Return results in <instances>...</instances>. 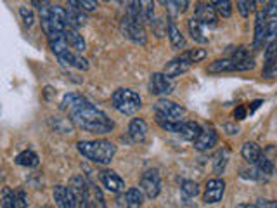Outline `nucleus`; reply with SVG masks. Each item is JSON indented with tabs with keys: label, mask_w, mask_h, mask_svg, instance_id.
Here are the masks:
<instances>
[{
	"label": "nucleus",
	"mask_w": 277,
	"mask_h": 208,
	"mask_svg": "<svg viewBox=\"0 0 277 208\" xmlns=\"http://www.w3.org/2000/svg\"><path fill=\"white\" fill-rule=\"evenodd\" d=\"M263 19H265L263 11H258L255 21V40H253V47L255 49H260L263 42H265V25H263Z\"/></svg>",
	"instance_id": "19"
},
{
	"label": "nucleus",
	"mask_w": 277,
	"mask_h": 208,
	"mask_svg": "<svg viewBox=\"0 0 277 208\" xmlns=\"http://www.w3.org/2000/svg\"><path fill=\"white\" fill-rule=\"evenodd\" d=\"M255 169L258 170V174L262 175V179H267V177H270V175L274 174V163H272L269 158H265L263 155L258 158Z\"/></svg>",
	"instance_id": "25"
},
{
	"label": "nucleus",
	"mask_w": 277,
	"mask_h": 208,
	"mask_svg": "<svg viewBox=\"0 0 277 208\" xmlns=\"http://www.w3.org/2000/svg\"><path fill=\"white\" fill-rule=\"evenodd\" d=\"M236 208H260L258 205H249V203H243V205H238Z\"/></svg>",
	"instance_id": "44"
},
{
	"label": "nucleus",
	"mask_w": 277,
	"mask_h": 208,
	"mask_svg": "<svg viewBox=\"0 0 277 208\" xmlns=\"http://www.w3.org/2000/svg\"><path fill=\"white\" fill-rule=\"evenodd\" d=\"M265 38H269L270 42L277 40V17L270 19L265 26Z\"/></svg>",
	"instance_id": "35"
},
{
	"label": "nucleus",
	"mask_w": 277,
	"mask_h": 208,
	"mask_svg": "<svg viewBox=\"0 0 277 208\" xmlns=\"http://www.w3.org/2000/svg\"><path fill=\"white\" fill-rule=\"evenodd\" d=\"M75 6L80 9V11H85V12H92L95 9L99 7L97 2L94 0H75Z\"/></svg>",
	"instance_id": "37"
},
{
	"label": "nucleus",
	"mask_w": 277,
	"mask_h": 208,
	"mask_svg": "<svg viewBox=\"0 0 277 208\" xmlns=\"http://www.w3.org/2000/svg\"><path fill=\"white\" fill-rule=\"evenodd\" d=\"M129 135L134 142H144L147 137V123L142 118H134L129 125Z\"/></svg>",
	"instance_id": "13"
},
{
	"label": "nucleus",
	"mask_w": 277,
	"mask_h": 208,
	"mask_svg": "<svg viewBox=\"0 0 277 208\" xmlns=\"http://www.w3.org/2000/svg\"><path fill=\"white\" fill-rule=\"evenodd\" d=\"M182 56L190 63V65H194V63H199L206 57V51H204V49H193V51L184 52Z\"/></svg>",
	"instance_id": "31"
},
{
	"label": "nucleus",
	"mask_w": 277,
	"mask_h": 208,
	"mask_svg": "<svg viewBox=\"0 0 277 208\" xmlns=\"http://www.w3.org/2000/svg\"><path fill=\"white\" fill-rule=\"evenodd\" d=\"M54 200H56L59 208H78L73 193H71V189L66 186L54 188Z\"/></svg>",
	"instance_id": "11"
},
{
	"label": "nucleus",
	"mask_w": 277,
	"mask_h": 208,
	"mask_svg": "<svg viewBox=\"0 0 277 208\" xmlns=\"http://www.w3.org/2000/svg\"><path fill=\"white\" fill-rule=\"evenodd\" d=\"M244 116H246V108H244V106L236 108V110H234V118L236 120H243Z\"/></svg>",
	"instance_id": "40"
},
{
	"label": "nucleus",
	"mask_w": 277,
	"mask_h": 208,
	"mask_svg": "<svg viewBox=\"0 0 277 208\" xmlns=\"http://www.w3.org/2000/svg\"><path fill=\"white\" fill-rule=\"evenodd\" d=\"M241 155H243V158L248 161V163L257 165L258 158L262 156V149H260V146H258L257 142H249L248 141V142L243 144V148H241Z\"/></svg>",
	"instance_id": "17"
},
{
	"label": "nucleus",
	"mask_w": 277,
	"mask_h": 208,
	"mask_svg": "<svg viewBox=\"0 0 277 208\" xmlns=\"http://www.w3.org/2000/svg\"><path fill=\"white\" fill-rule=\"evenodd\" d=\"M113 106L121 115H135L142 106V99L130 89H118L113 92Z\"/></svg>",
	"instance_id": "3"
},
{
	"label": "nucleus",
	"mask_w": 277,
	"mask_h": 208,
	"mask_svg": "<svg viewBox=\"0 0 277 208\" xmlns=\"http://www.w3.org/2000/svg\"><path fill=\"white\" fill-rule=\"evenodd\" d=\"M213 4V9H215L217 14H220L222 17H229L232 14V4L229 0H215Z\"/></svg>",
	"instance_id": "28"
},
{
	"label": "nucleus",
	"mask_w": 277,
	"mask_h": 208,
	"mask_svg": "<svg viewBox=\"0 0 277 208\" xmlns=\"http://www.w3.org/2000/svg\"><path fill=\"white\" fill-rule=\"evenodd\" d=\"M44 208H54V206H51V205H45Z\"/></svg>",
	"instance_id": "45"
},
{
	"label": "nucleus",
	"mask_w": 277,
	"mask_h": 208,
	"mask_svg": "<svg viewBox=\"0 0 277 208\" xmlns=\"http://www.w3.org/2000/svg\"><path fill=\"white\" fill-rule=\"evenodd\" d=\"M16 205L17 208H28V196L23 189L16 191Z\"/></svg>",
	"instance_id": "38"
},
{
	"label": "nucleus",
	"mask_w": 277,
	"mask_h": 208,
	"mask_svg": "<svg viewBox=\"0 0 277 208\" xmlns=\"http://www.w3.org/2000/svg\"><path fill=\"white\" fill-rule=\"evenodd\" d=\"M225 193V182L222 179H211L206 182V188H204V194H203V201L204 203H219L222 198H224Z\"/></svg>",
	"instance_id": "7"
},
{
	"label": "nucleus",
	"mask_w": 277,
	"mask_h": 208,
	"mask_svg": "<svg viewBox=\"0 0 277 208\" xmlns=\"http://www.w3.org/2000/svg\"><path fill=\"white\" fill-rule=\"evenodd\" d=\"M165 6H166L168 11H170L172 16H179V14H182V12H185L189 2H187V0H175V2L168 0V2H165Z\"/></svg>",
	"instance_id": "27"
},
{
	"label": "nucleus",
	"mask_w": 277,
	"mask_h": 208,
	"mask_svg": "<svg viewBox=\"0 0 277 208\" xmlns=\"http://www.w3.org/2000/svg\"><path fill=\"white\" fill-rule=\"evenodd\" d=\"M149 90L154 96H166L174 90V82L163 73H153L151 82H149Z\"/></svg>",
	"instance_id": "8"
},
{
	"label": "nucleus",
	"mask_w": 277,
	"mask_h": 208,
	"mask_svg": "<svg viewBox=\"0 0 277 208\" xmlns=\"http://www.w3.org/2000/svg\"><path fill=\"white\" fill-rule=\"evenodd\" d=\"M194 19H196L199 25H208V26H215L217 25V12L213 9V4H206L201 2L198 4L196 7V14H194Z\"/></svg>",
	"instance_id": "10"
},
{
	"label": "nucleus",
	"mask_w": 277,
	"mask_h": 208,
	"mask_svg": "<svg viewBox=\"0 0 277 208\" xmlns=\"http://www.w3.org/2000/svg\"><path fill=\"white\" fill-rule=\"evenodd\" d=\"M217 142H219V137H217L215 130L204 129L201 135L194 141V148H196L198 151H208V149H211L213 146H217Z\"/></svg>",
	"instance_id": "14"
},
{
	"label": "nucleus",
	"mask_w": 277,
	"mask_h": 208,
	"mask_svg": "<svg viewBox=\"0 0 277 208\" xmlns=\"http://www.w3.org/2000/svg\"><path fill=\"white\" fill-rule=\"evenodd\" d=\"M140 189L147 198H156L161 191V180L156 170H146L140 177Z\"/></svg>",
	"instance_id": "6"
},
{
	"label": "nucleus",
	"mask_w": 277,
	"mask_h": 208,
	"mask_svg": "<svg viewBox=\"0 0 277 208\" xmlns=\"http://www.w3.org/2000/svg\"><path fill=\"white\" fill-rule=\"evenodd\" d=\"M19 14L23 17V23H25V26H28V28H31L35 23V14L33 11H31L30 7H21L19 9Z\"/></svg>",
	"instance_id": "36"
},
{
	"label": "nucleus",
	"mask_w": 277,
	"mask_h": 208,
	"mask_svg": "<svg viewBox=\"0 0 277 208\" xmlns=\"http://www.w3.org/2000/svg\"><path fill=\"white\" fill-rule=\"evenodd\" d=\"M154 111H156V116L170 121H180L185 113V110L180 104L168 101V99H160V101L154 104Z\"/></svg>",
	"instance_id": "5"
},
{
	"label": "nucleus",
	"mask_w": 277,
	"mask_h": 208,
	"mask_svg": "<svg viewBox=\"0 0 277 208\" xmlns=\"http://www.w3.org/2000/svg\"><path fill=\"white\" fill-rule=\"evenodd\" d=\"M16 163L21 167H28V169H35V167H38L40 163V158L35 151L26 149V151H23L16 156Z\"/></svg>",
	"instance_id": "22"
},
{
	"label": "nucleus",
	"mask_w": 277,
	"mask_h": 208,
	"mask_svg": "<svg viewBox=\"0 0 277 208\" xmlns=\"http://www.w3.org/2000/svg\"><path fill=\"white\" fill-rule=\"evenodd\" d=\"M232 71H238V68L230 57L229 59H217L208 66V73H232Z\"/></svg>",
	"instance_id": "20"
},
{
	"label": "nucleus",
	"mask_w": 277,
	"mask_h": 208,
	"mask_svg": "<svg viewBox=\"0 0 277 208\" xmlns=\"http://www.w3.org/2000/svg\"><path fill=\"white\" fill-rule=\"evenodd\" d=\"M263 14H265V16H272V17H277V0H272V2H267V4H265Z\"/></svg>",
	"instance_id": "39"
},
{
	"label": "nucleus",
	"mask_w": 277,
	"mask_h": 208,
	"mask_svg": "<svg viewBox=\"0 0 277 208\" xmlns=\"http://www.w3.org/2000/svg\"><path fill=\"white\" fill-rule=\"evenodd\" d=\"M0 203H2V208H17L16 193L11 191L9 188H4L2 194H0Z\"/></svg>",
	"instance_id": "29"
},
{
	"label": "nucleus",
	"mask_w": 277,
	"mask_h": 208,
	"mask_svg": "<svg viewBox=\"0 0 277 208\" xmlns=\"http://www.w3.org/2000/svg\"><path fill=\"white\" fill-rule=\"evenodd\" d=\"M180 191H182L187 198H194L199 194V186H198V182H194V180H184Z\"/></svg>",
	"instance_id": "32"
},
{
	"label": "nucleus",
	"mask_w": 277,
	"mask_h": 208,
	"mask_svg": "<svg viewBox=\"0 0 277 208\" xmlns=\"http://www.w3.org/2000/svg\"><path fill=\"white\" fill-rule=\"evenodd\" d=\"M66 12H68V26L73 30L81 28V26L85 25V21H87L85 19L83 11H80V9L75 6V0H70V2H68Z\"/></svg>",
	"instance_id": "15"
},
{
	"label": "nucleus",
	"mask_w": 277,
	"mask_h": 208,
	"mask_svg": "<svg viewBox=\"0 0 277 208\" xmlns=\"http://www.w3.org/2000/svg\"><path fill=\"white\" fill-rule=\"evenodd\" d=\"M125 208H140L142 206V193L137 188H130L123 196Z\"/></svg>",
	"instance_id": "23"
},
{
	"label": "nucleus",
	"mask_w": 277,
	"mask_h": 208,
	"mask_svg": "<svg viewBox=\"0 0 277 208\" xmlns=\"http://www.w3.org/2000/svg\"><path fill=\"white\" fill-rule=\"evenodd\" d=\"M236 6H238V9H239L241 16L248 17L253 11H255V6H257V4L253 2V0H239V2L236 4Z\"/></svg>",
	"instance_id": "33"
},
{
	"label": "nucleus",
	"mask_w": 277,
	"mask_h": 208,
	"mask_svg": "<svg viewBox=\"0 0 277 208\" xmlns=\"http://www.w3.org/2000/svg\"><path fill=\"white\" fill-rule=\"evenodd\" d=\"M203 129L199 127L196 121H182V127H180L179 135L185 141H196V139L201 135Z\"/></svg>",
	"instance_id": "18"
},
{
	"label": "nucleus",
	"mask_w": 277,
	"mask_h": 208,
	"mask_svg": "<svg viewBox=\"0 0 277 208\" xmlns=\"http://www.w3.org/2000/svg\"><path fill=\"white\" fill-rule=\"evenodd\" d=\"M80 155L87 160L99 165H108L116 155V146L106 139H97V141H80L76 144Z\"/></svg>",
	"instance_id": "2"
},
{
	"label": "nucleus",
	"mask_w": 277,
	"mask_h": 208,
	"mask_svg": "<svg viewBox=\"0 0 277 208\" xmlns=\"http://www.w3.org/2000/svg\"><path fill=\"white\" fill-rule=\"evenodd\" d=\"M168 37H170V42H172V47L174 49H184L185 45V38L182 35V31L179 30V26L175 25L174 21H168Z\"/></svg>",
	"instance_id": "21"
},
{
	"label": "nucleus",
	"mask_w": 277,
	"mask_h": 208,
	"mask_svg": "<svg viewBox=\"0 0 277 208\" xmlns=\"http://www.w3.org/2000/svg\"><path fill=\"white\" fill-rule=\"evenodd\" d=\"M189 68H190V63L185 59L184 56H180V57L172 59L170 63H166L165 70H163V75L168 76V78H174V76H180L182 73H185Z\"/></svg>",
	"instance_id": "12"
},
{
	"label": "nucleus",
	"mask_w": 277,
	"mask_h": 208,
	"mask_svg": "<svg viewBox=\"0 0 277 208\" xmlns=\"http://www.w3.org/2000/svg\"><path fill=\"white\" fill-rule=\"evenodd\" d=\"M260 208H277V201H269V200H260L258 201Z\"/></svg>",
	"instance_id": "41"
},
{
	"label": "nucleus",
	"mask_w": 277,
	"mask_h": 208,
	"mask_svg": "<svg viewBox=\"0 0 277 208\" xmlns=\"http://www.w3.org/2000/svg\"><path fill=\"white\" fill-rule=\"evenodd\" d=\"M99 179H101L102 186L106 188L108 191H111L115 194L121 193L125 189V180L113 170H102L101 174H99Z\"/></svg>",
	"instance_id": "9"
},
{
	"label": "nucleus",
	"mask_w": 277,
	"mask_h": 208,
	"mask_svg": "<svg viewBox=\"0 0 277 208\" xmlns=\"http://www.w3.org/2000/svg\"><path fill=\"white\" fill-rule=\"evenodd\" d=\"M70 116L76 127H80L81 130L90 132V134L104 135V134H110L111 130L115 129V121L108 118L106 113L97 110L87 99L81 101L80 104H76L73 110H70Z\"/></svg>",
	"instance_id": "1"
},
{
	"label": "nucleus",
	"mask_w": 277,
	"mask_h": 208,
	"mask_svg": "<svg viewBox=\"0 0 277 208\" xmlns=\"http://www.w3.org/2000/svg\"><path fill=\"white\" fill-rule=\"evenodd\" d=\"M224 129L227 130V134H238V132H239V129H238V127H234V125H230V123L224 125Z\"/></svg>",
	"instance_id": "42"
},
{
	"label": "nucleus",
	"mask_w": 277,
	"mask_h": 208,
	"mask_svg": "<svg viewBox=\"0 0 277 208\" xmlns=\"http://www.w3.org/2000/svg\"><path fill=\"white\" fill-rule=\"evenodd\" d=\"M65 38H66V42H68V45H70V49L73 52H83L85 51V47H87V44H85V40H83V37L78 33L76 30H73V28H68L65 30Z\"/></svg>",
	"instance_id": "16"
},
{
	"label": "nucleus",
	"mask_w": 277,
	"mask_h": 208,
	"mask_svg": "<svg viewBox=\"0 0 277 208\" xmlns=\"http://www.w3.org/2000/svg\"><path fill=\"white\" fill-rule=\"evenodd\" d=\"M260 104H262V101H253L251 106H249V113H253V111L257 110V108H260Z\"/></svg>",
	"instance_id": "43"
},
{
	"label": "nucleus",
	"mask_w": 277,
	"mask_h": 208,
	"mask_svg": "<svg viewBox=\"0 0 277 208\" xmlns=\"http://www.w3.org/2000/svg\"><path fill=\"white\" fill-rule=\"evenodd\" d=\"M187 28H189V33H190V37H193L194 42H199V44H206L208 42V38L204 37V33H203V26L199 25L194 17L187 19Z\"/></svg>",
	"instance_id": "24"
},
{
	"label": "nucleus",
	"mask_w": 277,
	"mask_h": 208,
	"mask_svg": "<svg viewBox=\"0 0 277 208\" xmlns=\"http://www.w3.org/2000/svg\"><path fill=\"white\" fill-rule=\"evenodd\" d=\"M227 160H229V149L224 148L213 158V170H215V174H222V172H224Z\"/></svg>",
	"instance_id": "26"
},
{
	"label": "nucleus",
	"mask_w": 277,
	"mask_h": 208,
	"mask_svg": "<svg viewBox=\"0 0 277 208\" xmlns=\"http://www.w3.org/2000/svg\"><path fill=\"white\" fill-rule=\"evenodd\" d=\"M144 7H140V16L142 21L153 23V14H154V2H142Z\"/></svg>",
	"instance_id": "34"
},
{
	"label": "nucleus",
	"mask_w": 277,
	"mask_h": 208,
	"mask_svg": "<svg viewBox=\"0 0 277 208\" xmlns=\"http://www.w3.org/2000/svg\"><path fill=\"white\" fill-rule=\"evenodd\" d=\"M120 28H121V33H123L126 38H130L132 42H135L139 45L146 44L147 37H146V30H144V26H142V21L130 19V17L125 16L123 19H121Z\"/></svg>",
	"instance_id": "4"
},
{
	"label": "nucleus",
	"mask_w": 277,
	"mask_h": 208,
	"mask_svg": "<svg viewBox=\"0 0 277 208\" xmlns=\"http://www.w3.org/2000/svg\"><path fill=\"white\" fill-rule=\"evenodd\" d=\"M81 101H85L83 97L78 96V94H66L65 99H62V102H61V108L62 110H73V108L76 106V104H80Z\"/></svg>",
	"instance_id": "30"
}]
</instances>
